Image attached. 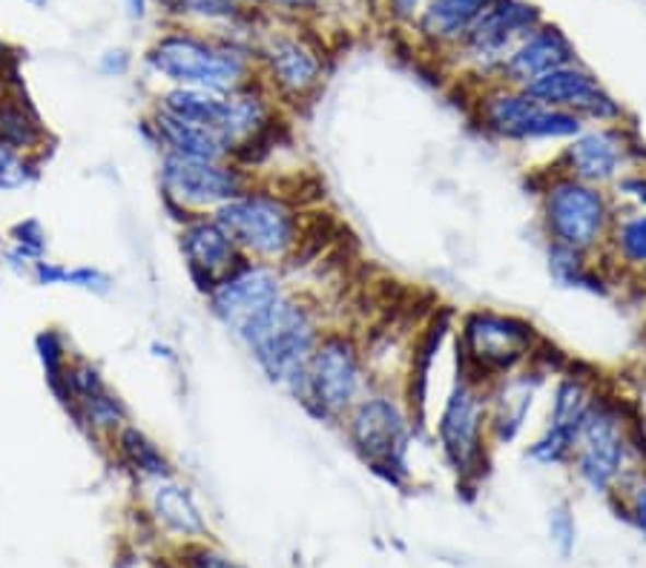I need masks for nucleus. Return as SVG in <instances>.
Returning <instances> with one entry per match:
<instances>
[{
  "mask_svg": "<svg viewBox=\"0 0 646 568\" xmlns=\"http://www.w3.org/2000/svg\"><path fill=\"white\" fill-rule=\"evenodd\" d=\"M35 347H38V356L44 362V370H47L49 388L55 391V397H61L63 391V370H67V345L58 331H44L35 339Z\"/></svg>",
  "mask_w": 646,
  "mask_h": 568,
  "instance_id": "31",
  "label": "nucleus"
},
{
  "mask_svg": "<svg viewBox=\"0 0 646 568\" xmlns=\"http://www.w3.org/2000/svg\"><path fill=\"white\" fill-rule=\"evenodd\" d=\"M26 3H32V7H47L49 0H26Z\"/></svg>",
  "mask_w": 646,
  "mask_h": 568,
  "instance_id": "46",
  "label": "nucleus"
},
{
  "mask_svg": "<svg viewBox=\"0 0 646 568\" xmlns=\"http://www.w3.org/2000/svg\"><path fill=\"white\" fill-rule=\"evenodd\" d=\"M32 176H35V169L26 162V155L15 153L12 146L0 141V190H17V187L30 185Z\"/></svg>",
  "mask_w": 646,
  "mask_h": 568,
  "instance_id": "33",
  "label": "nucleus"
},
{
  "mask_svg": "<svg viewBox=\"0 0 646 568\" xmlns=\"http://www.w3.org/2000/svg\"><path fill=\"white\" fill-rule=\"evenodd\" d=\"M644 158L646 150L632 121L600 123V127H584L566 144L557 146L549 169L612 190L630 169L641 167Z\"/></svg>",
  "mask_w": 646,
  "mask_h": 568,
  "instance_id": "12",
  "label": "nucleus"
},
{
  "mask_svg": "<svg viewBox=\"0 0 646 568\" xmlns=\"http://www.w3.org/2000/svg\"><path fill=\"white\" fill-rule=\"evenodd\" d=\"M540 24L543 12L529 0H492V7L485 9L474 29L455 49L460 61L469 67V75L478 78V90L494 84L508 52Z\"/></svg>",
  "mask_w": 646,
  "mask_h": 568,
  "instance_id": "13",
  "label": "nucleus"
},
{
  "mask_svg": "<svg viewBox=\"0 0 646 568\" xmlns=\"http://www.w3.org/2000/svg\"><path fill=\"white\" fill-rule=\"evenodd\" d=\"M635 457H638V430L623 402L595 393L577 430L575 453L569 462L577 483L595 497L615 499L623 485L641 474V469H635Z\"/></svg>",
  "mask_w": 646,
  "mask_h": 568,
  "instance_id": "5",
  "label": "nucleus"
},
{
  "mask_svg": "<svg viewBox=\"0 0 646 568\" xmlns=\"http://www.w3.org/2000/svg\"><path fill=\"white\" fill-rule=\"evenodd\" d=\"M7 47H3V44H0V72H3V63H7Z\"/></svg>",
  "mask_w": 646,
  "mask_h": 568,
  "instance_id": "45",
  "label": "nucleus"
},
{
  "mask_svg": "<svg viewBox=\"0 0 646 568\" xmlns=\"http://www.w3.org/2000/svg\"><path fill=\"white\" fill-rule=\"evenodd\" d=\"M388 7H391V15L397 21H414L423 0H388Z\"/></svg>",
  "mask_w": 646,
  "mask_h": 568,
  "instance_id": "41",
  "label": "nucleus"
},
{
  "mask_svg": "<svg viewBox=\"0 0 646 568\" xmlns=\"http://www.w3.org/2000/svg\"><path fill=\"white\" fill-rule=\"evenodd\" d=\"M580 61L572 38L557 24H543L538 29H531L520 44H517L503 67L497 70L494 84L503 86H529L531 81H538L540 75H547L552 70H561L566 63Z\"/></svg>",
  "mask_w": 646,
  "mask_h": 568,
  "instance_id": "20",
  "label": "nucleus"
},
{
  "mask_svg": "<svg viewBox=\"0 0 646 568\" xmlns=\"http://www.w3.org/2000/svg\"><path fill=\"white\" fill-rule=\"evenodd\" d=\"M67 287L95 293V296H107L113 291V276H107L98 268H67Z\"/></svg>",
  "mask_w": 646,
  "mask_h": 568,
  "instance_id": "37",
  "label": "nucleus"
},
{
  "mask_svg": "<svg viewBox=\"0 0 646 568\" xmlns=\"http://www.w3.org/2000/svg\"><path fill=\"white\" fill-rule=\"evenodd\" d=\"M178 250L185 256L187 276L201 296H208L215 284L245 261L239 247L233 245V238L210 213L190 215L178 227Z\"/></svg>",
  "mask_w": 646,
  "mask_h": 568,
  "instance_id": "19",
  "label": "nucleus"
},
{
  "mask_svg": "<svg viewBox=\"0 0 646 568\" xmlns=\"http://www.w3.org/2000/svg\"><path fill=\"white\" fill-rule=\"evenodd\" d=\"M181 568H242L239 563L227 557L224 552L213 548V545L192 543L187 545L181 554Z\"/></svg>",
  "mask_w": 646,
  "mask_h": 568,
  "instance_id": "36",
  "label": "nucleus"
},
{
  "mask_svg": "<svg viewBox=\"0 0 646 568\" xmlns=\"http://www.w3.org/2000/svg\"><path fill=\"white\" fill-rule=\"evenodd\" d=\"M457 368L480 382H492L529 365L543 351L538 328L515 313L474 308L457 319Z\"/></svg>",
  "mask_w": 646,
  "mask_h": 568,
  "instance_id": "8",
  "label": "nucleus"
},
{
  "mask_svg": "<svg viewBox=\"0 0 646 568\" xmlns=\"http://www.w3.org/2000/svg\"><path fill=\"white\" fill-rule=\"evenodd\" d=\"M0 141L15 153L26 155L47 144V130L26 100L0 95Z\"/></svg>",
  "mask_w": 646,
  "mask_h": 568,
  "instance_id": "27",
  "label": "nucleus"
},
{
  "mask_svg": "<svg viewBox=\"0 0 646 568\" xmlns=\"http://www.w3.org/2000/svg\"><path fill=\"white\" fill-rule=\"evenodd\" d=\"M325 331L328 328L314 301L287 291L268 310L256 316L236 336V342L245 347L256 368L262 370V377L291 393L293 400L305 377L310 354Z\"/></svg>",
  "mask_w": 646,
  "mask_h": 568,
  "instance_id": "1",
  "label": "nucleus"
},
{
  "mask_svg": "<svg viewBox=\"0 0 646 568\" xmlns=\"http://www.w3.org/2000/svg\"><path fill=\"white\" fill-rule=\"evenodd\" d=\"M615 499H621L623 511H626L630 522L641 531V537H644L646 543V471L632 476Z\"/></svg>",
  "mask_w": 646,
  "mask_h": 568,
  "instance_id": "32",
  "label": "nucleus"
},
{
  "mask_svg": "<svg viewBox=\"0 0 646 568\" xmlns=\"http://www.w3.org/2000/svg\"><path fill=\"white\" fill-rule=\"evenodd\" d=\"M150 72L169 86H192L210 93H239L259 84L254 49L231 38H208L190 29L164 32L146 52Z\"/></svg>",
  "mask_w": 646,
  "mask_h": 568,
  "instance_id": "2",
  "label": "nucleus"
},
{
  "mask_svg": "<svg viewBox=\"0 0 646 568\" xmlns=\"http://www.w3.org/2000/svg\"><path fill=\"white\" fill-rule=\"evenodd\" d=\"M155 109L164 116L178 118V121L208 127L222 139V127L227 121V113H231V95L192 90V86H169L167 93L158 95Z\"/></svg>",
  "mask_w": 646,
  "mask_h": 568,
  "instance_id": "24",
  "label": "nucleus"
},
{
  "mask_svg": "<svg viewBox=\"0 0 646 568\" xmlns=\"http://www.w3.org/2000/svg\"><path fill=\"white\" fill-rule=\"evenodd\" d=\"M471 121L492 141L512 146L566 144L586 123L572 113L543 107L520 86H480L471 100Z\"/></svg>",
  "mask_w": 646,
  "mask_h": 568,
  "instance_id": "10",
  "label": "nucleus"
},
{
  "mask_svg": "<svg viewBox=\"0 0 646 568\" xmlns=\"http://www.w3.org/2000/svg\"><path fill=\"white\" fill-rule=\"evenodd\" d=\"M561 368H552L538 354L529 365L512 370L506 377H497L485 382L489 393V434L492 446H515L529 428V419L538 407L540 393Z\"/></svg>",
  "mask_w": 646,
  "mask_h": 568,
  "instance_id": "18",
  "label": "nucleus"
},
{
  "mask_svg": "<svg viewBox=\"0 0 646 568\" xmlns=\"http://www.w3.org/2000/svg\"><path fill=\"white\" fill-rule=\"evenodd\" d=\"M374 384L362 339L351 331H325L310 354L305 377L293 400L316 423L339 425Z\"/></svg>",
  "mask_w": 646,
  "mask_h": 568,
  "instance_id": "6",
  "label": "nucleus"
},
{
  "mask_svg": "<svg viewBox=\"0 0 646 568\" xmlns=\"http://www.w3.org/2000/svg\"><path fill=\"white\" fill-rule=\"evenodd\" d=\"M492 0H425L414 17L416 38L437 52H455Z\"/></svg>",
  "mask_w": 646,
  "mask_h": 568,
  "instance_id": "21",
  "label": "nucleus"
},
{
  "mask_svg": "<svg viewBox=\"0 0 646 568\" xmlns=\"http://www.w3.org/2000/svg\"><path fill=\"white\" fill-rule=\"evenodd\" d=\"M153 351H155V356H164V359H173V354H169V347L167 345H158V342H155Z\"/></svg>",
  "mask_w": 646,
  "mask_h": 568,
  "instance_id": "44",
  "label": "nucleus"
},
{
  "mask_svg": "<svg viewBox=\"0 0 646 568\" xmlns=\"http://www.w3.org/2000/svg\"><path fill=\"white\" fill-rule=\"evenodd\" d=\"M150 511H153L155 522H158L164 531L187 540V543H199V540H204L210 534L208 520L201 514L199 502H196L190 488H187L185 483H178L176 476L153 480V488H150Z\"/></svg>",
  "mask_w": 646,
  "mask_h": 568,
  "instance_id": "23",
  "label": "nucleus"
},
{
  "mask_svg": "<svg viewBox=\"0 0 646 568\" xmlns=\"http://www.w3.org/2000/svg\"><path fill=\"white\" fill-rule=\"evenodd\" d=\"M600 261H612L618 270L646 276V210H618Z\"/></svg>",
  "mask_w": 646,
  "mask_h": 568,
  "instance_id": "25",
  "label": "nucleus"
},
{
  "mask_svg": "<svg viewBox=\"0 0 646 568\" xmlns=\"http://www.w3.org/2000/svg\"><path fill=\"white\" fill-rule=\"evenodd\" d=\"M164 9H167L169 15H181L185 12V0H158Z\"/></svg>",
  "mask_w": 646,
  "mask_h": 568,
  "instance_id": "43",
  "label": "nucleus"
},
{
  "mask_svg": "<svg viewBox=\"0 0 646 568\" xmlns=\"http://www.w3.org/2000/svg\"><path fill=\"white\" fill-rule=\"evenodd\" d=\"M75 414L95 434H116L121 425H127V407L118 400V393H113L109 388L93 400L78 402Z\"/></svg>",
  "mask_w": 646,
  "mask_h": 568,
  "instance_id": "29",
  "label": "nucleus"
},
{
  "mask_svg": "<svg viewBox=\"0 0 646 568\" xmlns=\"http://www.w3.org/2000/svg\"><path fill=\"white\" fill-rule=\"evenodd\" d=\"M434 442L446 469L466 483H478L489 469L492 434H489V393L485 382L474 379L462 368L451 379L446 400L439 405L434 423Z\"/></svg>",
  "mask_w": 646,
  "mask_h": 568,
  "instance_id": "9",
  "label": "nucleus"
},
{
  "mask_svg": "<svg viewBox=\"0 0 646 568\" xmlns=\"http://www.w3.org/2000/svg\"><path fill=\"white\" fill-rule=\"evenodd\" d=\"M547 261H549V273H552V279L561 284V287L600 293V284L603 282H600L598 276V259H592V256L547 245Z\"/></svg>",
  "mask_w": 646,
  "mask_h": 568,
  "instance_id": "28",
  "label": "nucleus"
},
{
  "mask_svg": "<svg viewBox=\"0 0 646 568\" xmlns=\"http://www.w3.org/2000/svg\"><path fill=\"white\" fill-rule=\"evenodd\" d=\"M595 382L577 370L561 368L549 393V414L540 434L526 446V460L538 469H569L577 430L592 405Z\"/></svg>",
  "mask_w": 646,
  "mask_h": 568,
  "instance_id": "15",
  "label": "nucleus"
},
{
  "mask_svg": "<svg viewBox=\"0 0 646 568\" xmlns=\"http://www.w3.org/2000/svg\"><path fill=\"white\" fill-rule=\"evenodd\" d=\"M9 238H12V247H17V250L30 256L32 261L44 259V253H47V230H44L40 222H35V218L17 222L15 227L9 230Z\"/></svg>",
  "mask_w": 646,
  "mask_h": 568,
  "instance_id": "34",
  "label": "nucleus"
},
{
  "mask_svg": "<svg viewBox=\"0 0 646 568\" xmlns=\"http://www.w3.org/2000/svg\"><path fill=\"white\" fill-rule=\"evenodd\" d=\"M547 529H549V540H552L554 552L561 554L563 560H569L577 545V520H575V511H572L569 506V499H557V502L549 508Z\"/></svg>",
  "mask_w": 646,
  "mask_h": 568,
  "instance_id": "30",
  "label": "nucleus"
},
{
  "mask_svg": "<svg viewBox=\"0 0 646 568\" xmlns=\"http://www.w3.org/2000/svg\"><path fill=\"white\" fill-rule=\"evenodd\" d=\"M30 276L32 282L40 284V287H55V284L67 282V268L58 264V261H49L47 256H44V259H38L32 264Z\"/></svg>",
  "mask_w": 646,
  "mask_h": 568,
  "instance_id": "38",
  "label": "nucleus"
},
{
  "mask_svg": "<svg viewBox=\"0 0 646 568\" xmlns=\"http://www.w3.org/2000/svg\"><path fill=\"white\" fill-rule=\"evenodd\" d=\"M285 293L287 282L282 268L245 259L239 268L231 270L222 282L215 284L204 299H208V310L213 313L215 322L236 339L256 316L268 310Z\"/></svg>",
  "mask_w": 646,
  "mask_h": 568,
  "instance_id": "17",
  "label": "nucleus"
},
{
  "mask_svg": "<svg viewBox=\"0 0 646 568\" xmlns=\"http://www.w3.org/2000/svg\"><path fill=\"white\" fill-rule=\"evenodd\" d=\"M127 70H130V52H127V49H109V52L101 55V61H98L101 75L118 78V75H127Z\"/></svg>",
  "mask_w": 646,
  "mask_h": 568,
  "instance_id": "39",
  "label": "nucleus"
},
{
  "mask_svg": "<svg viewBox=\"0 0 646 568\" xmlns=\"http://www.w3.org/2000/svg\"><path fill=\"white\" fill-rule=\"evenodd\" d=\"M259 84L277 104H308L325 81V55L305 35L268 32L254 49Z\"/></svg>",
  "mask_w": 646,
  "mask_h": 568,
  "instance_id": "14",
  "label": "nucleus"
},
{
  "mask_svg": "<svg viewBox=\"0 0 646 568\" xmlns=\"http://www.w3.org/2000/svg\"><path fill=\"white\" fill-rule=\"evenodd\" d=\"M146 139L153 141L162 155H178V158H196V162H227L231 153L224 141L208 127L178 121L153 109V116L144 121Z\"/></svg>",
  "mask_w": 646,
  "mask_h": 568,
  "instance_id": "22",
  "label": "nucleus"
},
{
  "mask_svg": "<svg viewBox=\"0 0 646 568\" xmlns=\"http://www.w3.org/2000/svg\"><path fill=\"white\" fill-rule=\"evenodd\" d=\"M250 261L282 268L305 238L302 210L287 196L265 187H250L210 213Z\"/></svg>",
  "mask_w": 646,
  "mask_h": 568,
  "instance_id": "7",
  "label": "nucleus"
},
{
  "mask_svg": "<svg viewBox=\"0 0 646 568\" xmlns=\"http://www.w3.org/2000/svg\"><path fill=\"white\" fill-rule=\"evenodd\" d=\"M116 451L121 457V462L132 474H139L141 480H164V476H173V462L167 460V453L162 451V446L150 439L141 428L136 425H121L116 430Z\"/></svg>",
  "mask_w": 646,
  "mask_h": 568,
  "instance_id": "26",
  "label": "nucleus"
},
{
  "mask_svg": "<svg viewBox=\"0 0 646 568\" xmlns=\"http://www.w3.org/2000/svg\"><path fill=\"white\" fill-rule=\"evenodd\" d=\"M250 3H262V7H277L282 9V12H314V9H319V3L322 0H250Z\"/></svg>",
  "mask_w": 646,
  "mask_h": 568,
  "instance_id": "40",
  "label": "nucleus"
},
{
  "mask_svg": "<svg viewBox=\"0 0 646 568\" xmlns=\"http://www.w3.org/2000/svg\"><path fill=\"white\" fill-rule=\"evenodd\" d=\"M351 451L388 485H402L411 476V451L416 428L402 388L371 384L368 393L356 402L339 423Z\"/></svg>",
  "mask_w": 646,
  "mask_h": 568,
  "instance_id": "3",
  "label": "nucleus"
},
{
  "mask_svg": "<svg viewBox=\"0 0 646 568\" xmlns=\"http://www.w3.org/2000/svg\"><path fill=\"white\" fill-rule=\"evenodd\" d=\"M127 12H130V17L141 21L146 15V0H127Z\"/></svg>",
  "mask_w": 646,
  "mask_h": 568,
  "instance_id": "42",
  "label": "nucleus"
},
{
  "mask_svg": "<svg viewBox=\"0 0 646 568\" xmlns=\"http://www.w3.org/2000/svg\"><path fill=\"white\" fill-rule=\"evenodd\" d=\"M158 185H162L164 208L173 213L178 224L190 215L215 213V210L242 196L256 185L254 169L233 162H196L162 155L158 162Z\"/></svg>",
  "mask_w": 646,
  "mask_h": 568,
  "instance_id": "11",
  "label": "nucleus"
},
{
  "mask_svg": "<svg viewBox=\"0 0 646 568\" xmlns=\"http://www.w3.org/2000/svg\"><path fill=\"white\" fill-rule=\"evenodd\" d=\"M612 196L615 201H623V204H630L632 210H646V167L630 169L626 176L612 187Z\"/></svg>",
  "mask_w": 646,
  "mask_h": 568,
  "instance_id": "35",
  "label": "nucleus"
},
{
  "mask_svg": "<svg viewBox=\"0 0 646 568\" xmlns=\"http://www.w3.org/2000/svg\"><path fill=\"white\" fill-rule=\"evenodd\" d=\"M531 98L543 107L563 109L577 116L586 127H600V123H630V113L623 100L609 90L586 63H566L561 70H552L524 86Z\"/></svg>",
  "mask_w": 646,
  "mask_h": 568,
  "instance_id": "16",
  "label": "nucleus"
},
{
  "mask_svg": "<svg viewBox=\"0 0 646 568\" xmlns=\"http://www.w3.org/2000/svg\"><path fill=\"white\" fill-rule=\"evenodd\" d=\"M618 215L612 190L547 169L538 185V222L549 247L600 259Z\"/></svg>",
  "mask_w": 646,
  "mask_h": 568,
  "instance_id": "4",
  "label": "nucleus"
}]
</instances>
